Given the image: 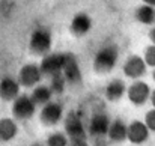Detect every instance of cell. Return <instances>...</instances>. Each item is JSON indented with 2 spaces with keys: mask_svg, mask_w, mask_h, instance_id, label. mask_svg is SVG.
<instances>
[{
  "mask_svg": "<svg viewBox=\"0 0 155 146\" xmlns=\"http://www.w3.org/2000/svg\"><path fill=\"white\" fill-rule=\"evenodd\" d=\"M63 125H65V134L69 140L71 139H86V130H84L83 121L77 111L71 110L65 116Z\"/></svg>",
  "mask_w": 155,
  "mask_h": 146,
  "instance_id": "5b68a950",
  "label": "cell"
},
{
  "mask_svg": "<svg viewBox=\"0 0 155 146\" xmlns=\"http://www.w3.org/2000/svg\"><path fill=\"white\" fill-rule=\"evenodd\" d=\"M134 18L140 24L152 26V24H155V8L151 5H146V3L140 5L134 12Z\"/></svg>",
  "mask_w": 155,
  "mask_h": 146,
  "instance_id": "e0dca14e",
  "label": "cell"
},
{
  "mask_svg": "<svg viewBox=\"0 0 155 146\" xmlns=\"http://www.w3.org/2000/svg\"><path fill=\"white\" fill-rule=\"evenodd\" d=\"M51 97H53L51 89L48 86H44V85H36L33 92H32V95H30V98L33 99V102L36 105H44L45 102L51 101Z\"/></svg>",
  "mask_w": 155,
  "mask_h": 146,
  "instance_id": "d6986e66",
  "label": "cell"
},
{
  "mask_svg": "<svg viewBox=\"0 0 155 146\" xmlns=\"http://www.w3.org/2000/svg\"><path fill=\"white\" fill-rule=\"evenodd\" d=\"M125 92H127V86H125V83L122 81V80H119V78H114V80H111L108 85H107V88H105V98L108 99V101H119L120 98L125 95Z\"/></svg>",
  "mask_w": 155,
  "mask_h": 146,
  "instance_id": "ac0fdd59",
  "label": "cell"
},
{
  "mask_svg": "<svg viewBox=\"0 0 155 146\" xmlns=\"http://www.w3.org/2000/svg\"><path fill=\"white\" fill-rule=\"evenodd\" d=\"M32 146H42V145H38V143H35V145H32Z\"/></svg>",
  "mask_w": 155,
  "mask_h": 146,
  "instance_id": "f546056e",
  "label": "cell"
},
{
  "mask_svg": "<svg viewBox=\"0 0 155 146\" xmlns=\"http://www.w3.org/2000/svg\"><path fill=\"white\" fill-rule=\"evenodd\" d=\"M36 104L29 95H18L12 101V114L18 121H27L35 114Z\"/></svg>",
  "mask_w": 155,
  "mask_h": 146,
  "instance_id": "277c9868",
  "label": "cell"
},
{
  "mask_svg": "<svg viewBox=\"0 0 155 146\" xmlns=\"http://www.w3.org/2000/svg\"><path fill=\"white\" fill-rule=\"evenodd\" d=\"M63 59H65V53H47L42 56V60L39 63V69L42 72V75H53L56 72L62 71V65H63Z\"/></svg>",
  "mask_w": 155,
  "mask_h": 146,
  "instance_id": "9c48e42d",
  "label": "cell"
},
{
  "mask_svg": "<svg viewBox=\"0 0 155 146\" xmlns=\"http://www.w3.org/2000/svg\"><path fill=\"white\" fill-rule=\"evenodd\" d=\"M146 68L148 66H146L143 57L139 56V54L128 56L124 62V74L128 78H133V80H137V78L143 77L146 74Z\"/></svg>",
  "mask_w": 155,
  "mask_h": 146,
  "instance_id": "ba28073f",
  "label": "cell"
},
{
  "mask_svg": "<svg viewBox=\"0 0 155 146\" xmlns=\"http://www.w3.org/2000/svg\"><path fill=\"white\" fill-rule=\"evenodd\" d=\"M149 39L152 44H155V24H152V29L149 30Z\"/></svg>",
  "mask_w": 155,
  "mask_h": 146,
  "instance_id": "d4e9b609",
  "label": "cell"
},
{
  "mask_svg": "<svg viewBox=\"0 0 155 146\" xmlns=\"http://www.w3.org/2000/svg\"><path fill=\"white\" fill-rule=\"evenodd\" d=\"M117 59H119V50L116 45L113 44L104 45L97 51L94 57V69L98 74H108L116 66Z\"/></svg>",
  "mask_w": 155,
  "mask_h": 146,
  "instance_id": "6da1fadb",
  "label": "cell"
},
{
  "mask_svg": "<svg viewBox=\"0 0 155 146\" xmlns=\"http://www.w3.org/2000/svg\"><path fill=\"white\" fill-rule=\"evenodd\" d=\"M143 60H145L146 66L155 68V44H151V45L146 47L145 54H143Z\"/></svg>",
  "mask_w": 155,
  "mask_h": 146,
  "instance_id": "7402d4cb",
  "label": "cell"
},
{
  "mask_svg": "<svg viewBox=\"0 0 155 146\" xmlns=\"http://www.w3.org/2000/svg\"><path fill=\"white\" fill-rule=\"evenodd\" d=\"M50 89H51L53 95H60V94H63V91H65V88H66V80H65V77H63V74L62 72H56V74H53L50 75Z\"/></svg>",
  "mask_w": 155,
  "mask_h": 146,
  "instance_id": "ffe728a7",
  "label": "cell"
},
{
  "mask_svg": "<svg viewBox=\"0 0 155 146\" xmlns=\"http://www.w3.org/2000/svg\"><path fill=\"white\" fill-rule=\"evenodd\" d=\"M42 78V72L39 69V65L36 63H26L20 68V72H18V83L20 86H24V88H33L36 86Z\"/></svg>",
  "mask_w": 155,
  "mask_h": 146,
  "instance_id": "8992f818",
  "label": "cell"
},
{
  "mask_svg": "<svg viewBox=\"0 0 155 146\" xmlns=\"http://www.w3.org/2000/svg\"><path fill=\"white\" fill-rule=\"evenodd\" d=\"M62 118H63V107L60 102H51V101L45 102L39 113L41 124L47 125V127L56 125L57 122H60Z\"/></svg>",
  "mask_w": 155,
  "mask_h": 146,
  "instance_id": "52a82bcc",
  "label": "cell"
},
{
  "mask_svg": "<svg viewBox=\"0 0 155 146\" xmlns=\"http://www.w3.org/2000/svg\"><path fill=\"white\" fill-rule=\"evenodd\" d=\"M149 99H151V102H152V105L155 107V89L151 92V95H149Z\"/></svg>",
  "mask_w": 155,
  "mask_h": 146,
  "instance_id": "484cf974",
  "label": "cell"
},
{
  "mask_svg": "<svg viewBox=\"0 0 155 146\" xmlns=\"http://www.w3.org/2000/svg\"><path fill=\"white\" fill-rule=\"evenodd\" d=\"M108 125H110V118L100 111V113H95L89 122V133L94 136V137H103L107 136V130H108Z\"/></svg>",
  "mask_w": 155,
  "mask_h": 146,
  "instance_id": "4fadbf2b",
  "label": "cell"
},
{
  "mask_svg": "<svg viewBox=\"0 0 155 146\" xmlns=\"http://www.w3.org/2000/svg\"><path fill=\"white\" fill-rule=\"evenodd\" d=\"M53 45V38L48 29L45 27H38L32 32L29 38V50L36 54V56H44L50 53Z\"/></svg>",
  "mask_w": 155,
  "mask_h": 146,
  "instance_id": "7a4b0ae2",
  "label": "cell"
},
{
  "mask_svg": "<svg viewBox=\"0 0 155 146\" xmlns=\"http://www.w3.org/2000/svg\"><path fill=\"white\" fill-rule=\"evenodd\" d=\"M152 78H154V81H155V69H154V72H152Z\"/></svg>",
  "mask_w": 155,
  "mask_h": 146,
  "instance_id": "f1b7e54d",
  "label": "cell"
},
{
  "mask_svg": "<svg viewBox=\"0 0 155 146\" xmlns=\"http://www.w3.org/2000/svg\"><path fill=\"white\" fill-rule=\"evenodd\" d=\"M92 24L94 21L86 12H77L69 23V32L74 36H84L91 32Z\"/></svg>",
  "mask_w": 155,
  "mask_h": 146,
  "instance_id": "8fae6325",
  "label": "cell"
},
{
  "mask_svg": "<svg viewBox=\"0 0 155 146\" xmlns=\"http://www.w3.org/2000/svg\"><path fill=\"white\" fill-rule=\"evenodd\" d=\"M66 80L68 85H80L83 80L81 75V68L78 65L77 57L72 53H65V59H63V65H62V71H60Z\"/></svg>",
  "mask_w": 155,
  "mask_h": 146,
  "instance_id": "3957f363",
  "label": "cell"
},
{
  "mask_svg": "<svg viewBox=\"0 0 155 146\" xmlns=\"http://www.w3.org/2000/svg\"><path fill=\"white\" fill-rule=\"evenodd\" d=\"M95 146H107V145H105V143H103V142H100V143H97Z\"/></svg>",
  "mask_w": 155,
  "mask_h": 146,
  "instance_id": "83f0119b",
  "label": "cell"
},
{
  "mask_svg": "<svg viewBox=\"0 0 155 146\" xmlns=\"http://www.w3.org/2000/svg\"><path fill=\"white\" fill-rule=\"evenodd\" d=\"M107 136L114 143L125 142L127 140V124L120 119H116V121L110 122L108 130H107Z\"/></svg>",
  "mask_w": 155,
  "mask_h": 146,
  "instance_id": "9a60e30c",
  "label": "cell"
},
{
  "mask_svg": "<svg viewBox=\"0 0 155 146\" xmlns=\"http://www.w3.org/2000/svg\"><path fill=\"white\" fill-rule=\"evenodd\" d=\"M68 146H89L86 139H71L68 142Z\"/></svg>",
  "mask_w": 155,
  "mask_h": 146,
  "instance_id": "cb8c5ba5",
  "label": "cell"
},
{
  "mask_svg": "<svg viewBox=\"0 0 155 146\" xmlns=\"http://www.w3.org/2000/svg\"><path fill=\"white\" fill-rule=\"evenodd\" d=\"M20 95V83L12 77H3L0 80V99L14 101Z\"/></svg>",
  "mask_w": 155,
  "mask_h": 146,
  "instance_id": "5bb4252c",
  "label": "cell"
},
{
  "mask_svg": "<svg viewBox=\"0 0 155 146\" xmlns=\"http://www.w3.org/2000/svg\"><path fill=\"white\" fill-rule=\"evenodd\" d=\"M69 139L63 133H53L47 139V146H68Z\"/></svg>",
  "mask_w": 155,
  "mask_h": 146,
  "instance_id": "44dd1931",
  "label": "cell"
},
{
  "mask_svg": "<svg viewBox=\"0 0 155 146\" xmlns=\"http://www.w3.org/2000/svg\"><path fill=\"white\" fill-rule=\"evenodd\" d=\"M149 130L145 122L142 121H133L130 125H127V139L134 145H142L149 137Z\"/></svg>",
  "mask_w": 155,
  "mask_h": 146,
  "instance_id": "7c38bea8",
  "label": "cell"
},
{
  "mask_svg": "<svg viewBox=\"0 0 155 146\" xmlns=\"http://www.w3.org/2000/svg\"><path fill=\"white\" fill-rule=\"evenodd\" d=\"M143 3H146V5H151V6H154L155 8V0H142Z\"/></svg>",
  "mask_w": 155,
  "mask_h": 146,
  "instance_id": "4316f807",
  "label": "cell"
},
{
  "mask_svg": "<svg viewBox=\"0 0 155 146\" xmlns=\"http://www.w3.org/2000/svg\"><path fill=\"white\" fill-rule=\"evenodd\" d=\"M17 133H18V127L12 118L0 119V142H11L12 139H15Z\"/></svg>",
  "mask_w": 155,
  "mask_h": 146,
  "instance_id": "2e32d148",
  "label": "cell"
},
{
  "mask_svg": "<svg viewBox=\"0 0 155 146\" xmlns=\"http://www.w3.org/2000/svg\"><path fill=\"white\" fill-rule=\"evenodd\" d=\"M145 124L148 127L149 131H154L155 133V107L151 108L146 114H145Z\"/></svg>",
  "mask_w": 155,
  "mask_h": 146,
  "instance_id": "603a6c76",
  "label": "cell"
},
{
  "mask_svg": "<svg viewBox=\"0 0 155 146\" xmlns=\"http://www.w3.org/2000/svg\"><path fill=\"white\" fill-rule=\"evenodd\" d=\"M127 94H128V99L134 104V105H143L151 95V88L148 83L142 81V80H136L128 89H127Z\"/></svg>",
  "mask_w": 155,
  "mask_h": 146,
  "instance_id": "30bf717a",
  "label": "cell"
}]
</instances>
